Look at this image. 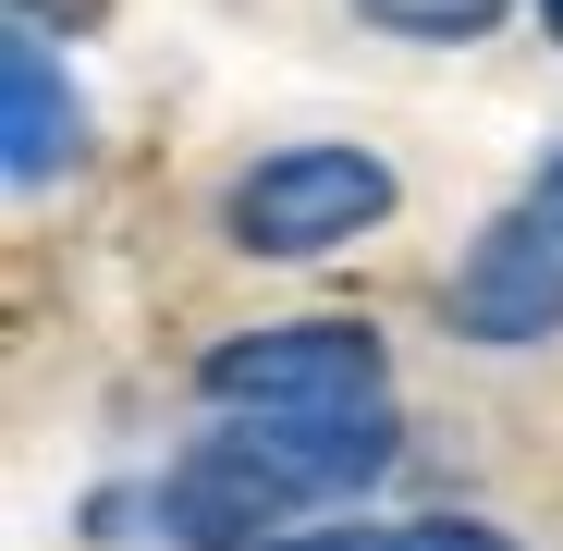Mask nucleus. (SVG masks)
Instances as JSON below:
<instances>
[{
    "label": "nucleus",
    "instance_id": "nucleus-1",
    "mask_svg": "<svg viewBox=\"0 0 563 551\" xmlns=\"http://www.w3.org/2000/svg\"><path fill=\"white\" fill-rule=\"evenodd\" d=\"M393 221V159L380 147H269L233 172V245L245 257H331Z\"/></svg>",
    "mask_w": 563,
    "mask_h": 551
},
{
    "label": "nucleus",
    "instance_id": "nucleus-2",
    "mask_svg": "<svg viewBox=\"0 0 563 551\" xmlns=\"http://www.w3.org/2000/svg\"><path fill=\"white\" fill-rule=\"evenodd\" d=\"M197 393L233 405V417H319V405H380L393 355H380V331H355V319H282V331L209 343Z\"/></svg>",
    "mask_w": 563,
    "mask_h": 551
},
{
    "label": "nucleus",
    "instance_id": "nucleus-3",
    "mask_svg": "<svg viewBox=\"0 0 563 551\" xmlns=\"http://www.w3.org/2000/svg\"><path fill=\"white\" fill-rule=\"evenodd\" d=\"M319 491H307V466L269 441V417H245V429H209L184 466L159 478V527L184 539V551H257V527H282V515H307Z\"/></svg>",
    "mask_w": 563,
    "mask_h": 551
},
{
    "label": "nucleus",
    "instance_id": "nucleus-4",
    "mask_svg": "<svg viewBox=\"0 0 563 551\" xmlns=\"http://www.w3.org/2000/svg\"><path fill=\"white\" fill-rule=\"evenodd\" d=\"M453 331H465V343H551V331H563V221H551L539 197L465 245V269H453Z\"/></svg>",
    "mask_w": 563,
    "mask_h": 551
},
{
    "label": "nucleus",
    "instance_id": "nucleus-5",
    "mask_svg": "<svg viewBox=\"0 0 563 551\" xmlns=\"http://www.w3.org/2000/svg\"><path fill=\"white\" fill-rule=\"evenodd\" d=\"M0 159H13V184H49V172H74V147H86V111H74V86H62V62H49V37L37 25H13V49H0Z\"/></svg>",
    "mask_w": 563,
    "mask_h": 551
},
{
    "label": "nucleus",
    "instance_id": "nucleus-6",
    "mask_svg": "<svg viewBox=\"0 0 563 551\" xmlns=\"http://www.w3.org/2000/svg\"><path fill=\"white\" fill-rule=\"evenodd\" d=\"M380 37H417V49H465V37H490L503 25V0H355Z\"/></svg>",
    "mask_w": 563,
    "mask_h": 551
},
{
    "label": "nucleus",
    "instance_id": "nucleus-7",
    "mask_svg": "<svg viewBox=\"0 0 563 551\" xmlns=\"http://www.w3.org/2000/svg\"><path fill=\"white\" fill-rule=\"evenodd\" d=\"M405 551H515L503 527H478V515H417L405 527Z\"/></svg>",
    "mask_w": 563,
    "mask_h": 551
},
{
    "label": "nucleus",
    "instance_id": "nucleus-8",
    "mask_svg": "<svg viewBox=\"0 0 563 551\" xmlns=\"http://www.w3.org/2000/svg\"><path fill=\"white\" fill-rule=\"evenodd\" d=\"M257 551H405V527H307V539H257Z\"/></svg>",
    "mask_w": 563,
    "mask_h": 551
},
{
    "label": "nucleus",
    "instance_id": "nucleus-9",
    "mask_svg": "<svg viewBox=\"0 0 563 551\" xmlns=\"http://www.w3.org/2000/svg\"><path fill=\"white\" fill-rule=\"evenodd\" d=\"M539 209H551V221H563V159H551V172H539Z\"/></svg>",
    "mask_w": 563,
    "mask_h": 551
},
{
    "label": "nucleus",
    "instance_id": "nucleus-10",
    "mask_svg": "<svg viewBox=\"0 0 563 551\" xmlns=\"http://www.w3.org/2000/svg\"><path fill=\"white\" fill-rule=\"evenodd\" d=\"M539 25H551V37H563V0H539Z\"/></svg>",
    "mask_w": 563,
    "mask_h": 551
}]
</instances>
